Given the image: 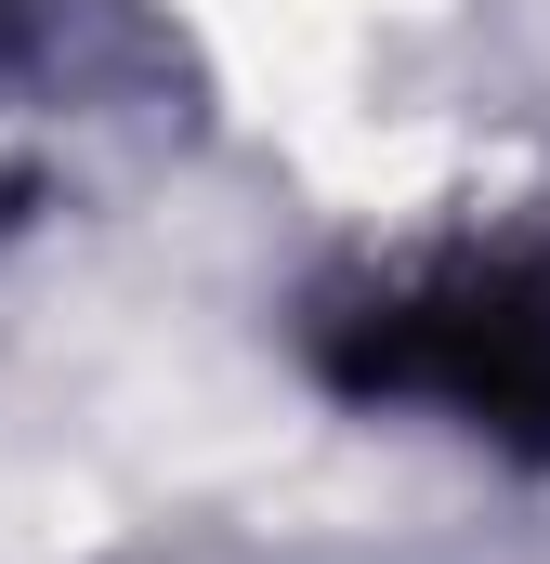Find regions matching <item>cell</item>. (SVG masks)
<instances>
[{"label": "cell", "mask_w": 550, "mask_h": 564, "mask_svg": "<svg viewBox=\"0 0 550 564\" xmlns=\"http://www.w3.org/2000/svg\"><path fill=\"white\" fill-rule=\"evenodd\" d=\"M301 381L354 421L446 433L550 486V224L381 237L301 289Z\"/></svg>", "instance_id": "obj_1"}, {"label": "cell", "mask_w": 550, "mask_h": 564, "mask_svg": "<svg viewBox=\"0 0 550 564\" xmlns=\"http://www.w3.org/2000/svg\"><path fill=\"white\" fill-rule=\"evenodd\" d=\"M40 13H53V0H0V66H13V53L40 40Z\"/></svg>", "instance_id": "obj_2"}]
</instances>
